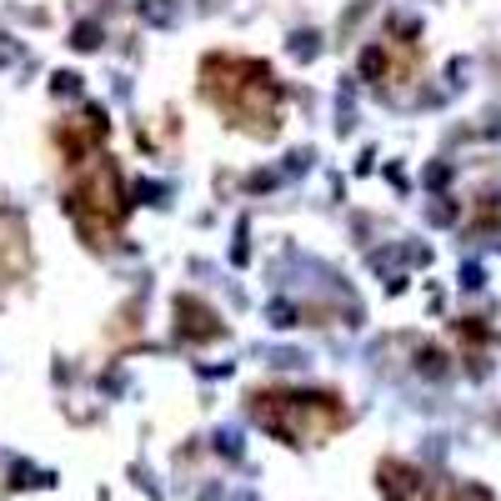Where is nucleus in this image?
Returning a JSON list of instances; mask_svg holds the SVG:
<instances>
[{"mask_svg":"<svg viewBox=\"0 0 501 501\" xmlns=\"http://www.w3.org/2000/svg\"><path fill=\"white\" fill-rule=\"evenodd\" d=\"M201 95L226 116L231 126H251L256 136L276 131V105H281V86L271 81L261 61H241V55H211L201 66Z\"/></svg>","mask_w":501,"mask_h":501,"instance_id":"f257e3e1","label":"nucleus"},{"mask_svg":"<svg viewBox=\"0 0 501 501\" xmlns=\"http://www.w3.org/2000/svg\"><path fill=\"white\" fill-rule=\"evenodd\" d=\"M71 165H81V181L71 186V216L90 246H116V231L126 220V191H121V171L105 155H76Z\"/></svg>","mask_w":501,"mask_h":501,"instance_id":"f03ea898","label":"nucleus"}]
</instances>
